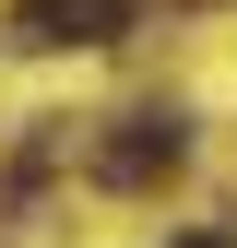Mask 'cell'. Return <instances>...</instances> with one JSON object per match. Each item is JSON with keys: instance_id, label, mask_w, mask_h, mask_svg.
<instances>
[{"instance_id": "obj_3", "label": "cell", "mask_w": 237, "mask_h": 248, "mask_svg": "<svg viewBox=\"0 0 237 248\" xmlns=\"http://www.w3.org/2000/svg\"><path fill=\"white\" fill-rule=\"evenodd\" d=\"M178 248H237V236H225V225H190V236H178Z\"/></svg>"}, {"instance_id": "obj_1", "label": "cell", "mask_w": 237, "mask_h": 248, "mask_svg": "<svg viewBox=\"0 0 237 248\" xmlns=\"http://www.w3.org/2000/svg\"><path fill=\"white\" fill-rule=\"evenodd\" d=\"M178 154H190V118L178 107H131V118H107V142H95V189H154Z\"/></svg>"}, {"instance_id": "obj_2", "label": "cell", "mask_w": 237, "mask_h": 248, "mask_svg": "<svg viewBox=\"0 0 237 248\" xmlns=\"http://www.w3.org/2000/svg\"><path fill=\"white\" fill-rule=\"evenodd\" d=\"M118 24H131V0H24L12 36H24V47H107Z\"/></svg>"}]
</instances>
